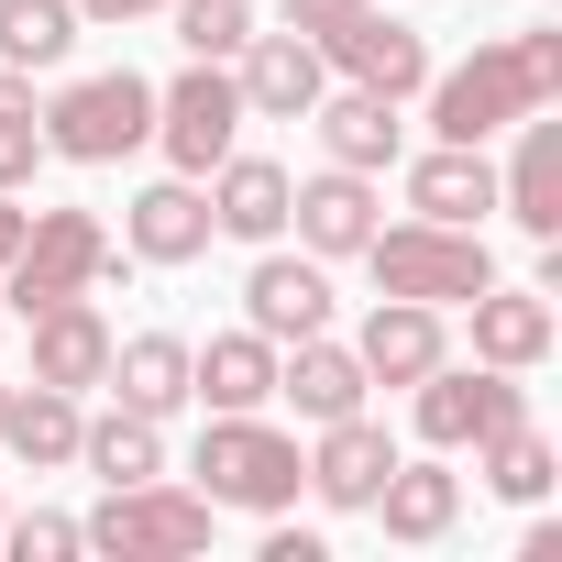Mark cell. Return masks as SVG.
Wrapping results in <instances>:
<instances>
[{
	"label": "cell",
	"instance_id": "6da1fadb",
	"mask_svg": "<svg viewBox=\"0 0 562 562\" xmlns=\"http://www.w3.org/2000/svg\"><path fill=\"white\" fill-rule=\"evenodd\" d=\"M111 276H122V243L100 232V210H34L0 265V299H12V321H34L56 299H100Z\"/></svg>",
	"mask_w": 562,
	"mask_h": 562
},
{
	"label": "cell",
	"instance_id": "7a4b0ae2",
	"mask_svg": "<svg viewBox=\"0 0 562 562\" xmlns=\"http://www.w3.org/2000/svg\"><path fill=\"white\" fill-rule=\"evenodd\" d=\"M364 265H375V299H419V310H463V299L496 288L485 232H452V221H397V232L375 221Z\"/></svg>",
	"mask_w": 562,
	"mask_h": 562
},
{
	"label": "cell",
	"instance_id": "3957f363",
	"mask_svg": "<svg viewBox=\"0 0 562 562\" xmlns=\"http://www.w3.org/2000/svg\"><path fill=\"white\" fill-rule=\"evenodd\" d=\"M299 441L276 430L265 408H210V441H199V496L210 507H254V518H276V507H299Z\"/></svg>",
	"mask_w": 562,
	"mask_h": 562
},
{
	"label": "cell",
	"instance_id": "277c9868",
	"mask_svg": "<svg viewBox=\"0 0 562 562\" xmlns=\"http://www.w3.org/2000/svg\"><path fill=\"white\" fill-rule=\"evenodd\" d=\"M210 496L199 485H166V474H144V485H111L89 518H78V540L89 551H111V562H188V551H210Z\"/></svg>",
	"mask_w": 562,
	"mask_h": 562
},
{
	"label": "cell",
	"instance_id": "5b68a950",
	"mask_svg": "<svg viewBox=\"0 0 562 562\" xmlns=\"http://www.w3.org/2000/svg\"><path fill=\"white\" fill-rule=\"evenodd\" d=\"M34 122H45V155H67V166H122L133 144H155V89H144L133 67H100V78H67Z\"/></svg>",
	"mask_w": 562,
	"mask_h": 562
},
{
	"label": "cell",
	"instance_id": "8992f818",
	"mask_svg": "<svg viewBox=\"0 0 562 562\" xmlns=\"http://www.w3.org/2000/svg\"><path fill=\"white\" fill-rule=\"evenodd\" d=\"M518 111H551L518 45H474L463 67H430V133L441 144H496Z\"/></svg>",
	"mask_w": 562,
	"mask_h": 562
},
{
	"label": "cell",
	"instance_id": "52a82bcc",
	"mask_svg": "<svg viewBox=\"0 0 562 562\" xmlns=\"http://www.w3.org/2000/svg\"><path fill=\"white\" fill-rule=\"evenodd\" d=\"M243 89H232V56H188V78L177 89H155V144H166V166L177 177H210L232 144H243Z\"/></svg>",
	"mask_w": 562,
	"mask_h": 562
},
{
	"label": "cell",
	"instance_id": "ba28073f",
	"mask_svg": "<svg viewBox=\"0 0 562 562\" xmlns=\"http://www.w3.org/2000/svg\"><path fill=\"white\" fill-rule=\"evenodd\" d=\"M408 419H419L430 452H474V441H496L507 419H529V397H518L507 364H452V353H441V364L408 386Z\"/></svg>",
	"mask_w": 562,
	"mask_h": 562
},
{
	"label": "cell",
	"instance_id": "9c48e42d",
	"mask_svg": "<svg viewBox=\"0 0 562 562\" xmlns=\"http://www.w3.org/2000/svg\"><path fill=\"white\" fill-rule=\"evenodd\" d=\"M310 45H321V67L353 78V89H386V100H419V89H430V34L397 23V12H375V0H353V12H342L331 34H310Z\"/></svg>",
	"mask_w": 562,
	"mask_h": 562
},
{
	"label": "cell",
	"instance_id": "30bf717a",
	"mask_svg": "<svg viewBox=\"0 0 562 562\" xmlns=\"http://www.w3.org/2000/svg\"><path fill=\"white\" fill-rule=\"evenodd\" d=\"M243 331H265V342H310V331H331V276H321V254H276V243H254Z\"/></svg>",
	"mask_w": 562,
	"mask_h": 562
},
{
	"label": "cell",
	"instance_id": "8fae6325",
	"mask_svg": "<svg viewBox=\"0 0 562 562\" xmlns=\"http://www.w3.org/2000/svg\"><path fill=\"white\" fill-rule=\"evenodd\" d=\"M232 89H243V111H254V122H310V100L331 89V67H321V45H310V34H243Z\"/></svg>",
	"mask_w": 562,
	"mask_h": 562
},
{
	"label": "cell",
	"instance_id": "7c38bea8",
	"mask_svg": "<svg viewBox=\"0 0 562 562\" xmlns=\"http://www.w3.org/2000/svg\"><path fill=\"white\" fill-rule=\"evenodd\" d=\"M507 133H518V155H507V177H496V210H507L529 243H562V122H551V111H518Z\"/></svg>",
	"mask_w": 562,
	"mask_h": 562
},
{
	"label": "cell",
	"instance_id": "4fadbf2b",
	"mask_svg": "<svg viewBox=\"0 0 562 562\" xmlns=\"http://www.w3.org/2000/svg\"><path fill=\"white\" fill-rule=\"evenodd\" d=\"M288 221H299V254H364L375 243V177H353V166H321V177H299L288 188Z\"/></svg>",
	"mask_w": 562,
	"mask_h": 562
},
{
	"label": "cell",
	"instance_id": "5bb4252c",
	"mask_svg": "<svg viewBox=\"0 0 562 562\" xmlns=\"http://www.w3.org/2000/svg\"><path fill=\"white\" fill-rule=\"evenodd\" d=\"M199 188H210V232H232V243H276V232H288V188H299V177L276 166V155H243V144H232Z\"/></svg>",
	"mask_w": 562,
	"mask_h": 562
},
{
	"label": "cell",
	"instance_id": "9a60e30c",
	"mask_svg": "<svg viewBox=\"0 0 562 562\" xmlns=\"http://www.w3.org/2000/svg\"><path fill=\"white\" fill-rule=\"evenodd\" d=\"M122 243H133V265H199L210 254V188L199 177H155L122 210Z\"/></svg>",
	"mask_w": 562,
	"mask_h": 562
},
{
	"label": "cell",
	"instance_id": "2e32d148",
	"mask_svg": "<svg viewBox=\"0 0 562 562\" xmlns=\"http://www.w3.org/2000/svg\"><path fill=\"white\" fill-rule=\"evenodd\" d=\"M441 353H452L441 310H419V299H375V310H364V342H353L364 386H419V375H430Z\"/></svg>",
	"mask_w": 562,
	"mask_h": 562
},
{
	"label": "cell",
	"instance_id": "e0dca14e",
	"mask_svg": "<svg viewBox=\"0 0 562 562\" xmlns=\"http://www.w3.org/2000/svg\"><path fill=\"white\" fill-rule=\"evenodd\" d=\"M299 463H310L299 485H310L321 507H364V496L386 485V463H397V441H386V430H375L364 408H342V419H321V452H299Z\"/></svg>",
	"mask_w": 562,
	"mask_h": 562
},
{
	"label": "cell",
	"instance_id": "ac0fdd59",
	"mask_svg": "<svg viewBox=\"0 0 562 562\" xmlns=\"http://www.w3.org/2000/svg\"><path fill=\"white\" fill-rule=\"evenodd\" d=\"M485 210H496V166H485V144H430V155L408 166V221L485 232Z\"/></svg>",
	"mask_w": 562,
	"mask_h": 562
},
{
	"label": "cell",
	"instance_id": "d6986e66",
	"mask_svg": "<svg viewBox=\"0 0 562 562\" xmlns=\"http://www.w3.org/2000/svg\"><path fill=\"white\" fill-rule=\"evenodd\" d=\"M23 331H34V386H67V397H89V386L111 375V321H100L89 299H56V310H34Z\"/></svg>",
	"mask_w": 562,
	"mask_h": 562
},
{
	"label": "cell",
	"instance_id": "ffe728a7",
	"mask_svg": "<svg viewBox=\"0 0 562 562\" xmlns=\"http://www.w3.org/2000/svg\"><path fill=\"white\" fill-rule=\"evenodd\" d=\"M310 122H321V155L331 166H353V177H375V166H397V100L386 89H321L310 100Z\"/></svg>",
	"mask_w": 562,
	"mask_h": 562
},
{
	"label": "cell",
	"instance_id": "44dd1931",
	"mask_svg": "<svg viewBox=\"0 0 562 562\" xmlns=\"http://www.w3.org/2000/svg\"><path fill=\"white\" fill-rule=\"evenodd\" d=\"M364 507L386 518V540L430 551V540H452V518H463V474H452V463H386V485H375Z\"/></svg>",
	"mask_w": 562,
	"mask_h": 562
},
{
	"label": "cell",
	"instance_id": "7402d4cb",
	"mask_svg": "<svg viewBox=\"0 0 562 562\" xmlns=\"http://www.w3.org/2000/svg\"><path fill=\"white\" fill-rule=\"evenodd\" d=\"M276 397H299V419H310V430H321V419H342V408H364V364H353V342H331V331L276 342Z\"/></svg>",
	"mask_w": 562,
	"mask_h": 562
},
{
	"label": "cell",
	"instance_id": "603a6c76",
	"mask_svg": "<svg viewBox=\"0 0 562 562\" xmlns=\"http://www.w3.org/2000/svg\"><path fill=\"white\" fill-rule=\"evenodd\" d=\"M463 310H474V364L529 375V364L551 353V288H485V299H463Z\"/></svg>",
	"mask_w": 562,
	"mask_h": 562
},
{
	"label": "cell",
	"instance_id": "cb8c5ba5",
	"mask_svg": "<svg viewBox=\"0 0 562 562\" xmlns=\"http://www.w3.org/2000/svg\"><path fill=\"white\" fill-rule=\"evenodd\" d=\"M100 386H122L133 419H177L188 408V342L177 331H133V342H111V375Z\"/></svg>",
	"mask_w": 562,
	"mask_h": 562
},
{
	"label": "cell",
	"instance_id": "d4e9b609",
	"mask_svg": "<svg viewBox=\"0 0 562 562\" xmlns=\"http://www.w3.org/2000/svg\"><path fill=\"white\" fill-rule=\"evenodd\" d=\"M78 430H89V408H78L67 386H12L0 452H12V463H34V474H56V463H78Z\"/></svg>",
	"mask_w": 562,
	"mask_h": 562
},
{
	"label": "cell",
	"instance_id": "484cf974",
	"mask_svg": "<svg viewBox=\"0 0 562 562\" xmlns=\"http://www.w3.org/2000/svg\"><path fill=\"white\" fill-rule=\"evenodd\" d=\"M188 397L199 408H265L276 397V342L265 331H221L210 353H188Z\"/></svg>",
	"mask_w": 562,
	"mask_h": 562
},
{
	"label": "cell",
	"instance_id": "4316f807",
	"mask_svg": "<svg viewBox=\"0 0 562 562\" xmlns=\"http://www.w3.org/2000/svg\"><path fill=\"white\" fill-rule=\"evenodd\" d=\"M78 463H89L100 485H144V474H166V419L111 408V419H89V430H78Z\"/></svg>",
	"mask_w": 562,
	"mask_h": 562
},
{
	"label": "cell",
	"instance_id": "83f0119b",
	"mask_svg": "<svg viewBox=\"0 0 562 562\" xmlns=\"http://www.w3.org/2000/svg\"><path fill=\"white\" fill-rule=\"evenodd\" d=\"M89 23H78V0H0V67H67V45H78Z\"/></svg>",
	"mask_w": 562,
	"mask_h": 562
},
{
	"label": "cell",
	"instance_id": "f1b7e54d",
	"mask_svg": "<svg viewBox=\"0 0 562 562\" xmlns=\"http://www.w3.org/2000/svg\"><path fill=\"white\" fill-rule=\"evenodd\" d=\"M474 463H485V485H496V496H518V507H540V496H551V441H540L529 419H507L496 441H474Z\"/></svg>",
	"mask_w": 562,
	"mask_h": 562
},
{
	"label": "cell",
	"instance_id": "f546056e",
	"mask_svg": "<svg viewBox=\"0 0 562 562\" xmlns=\"http://www.w3.org/2000/svg\"><path fill=\"white\" fill-rule=\"evenodd\" d=\"M166 12H177L188 56H243V34H254V0H166Z\"/></svg>",
	"mask_w": 562,
	"mask_h": 562
},
{
	"label": "cell",
	"instance_id": "4dcf8cb0",
	"mask_svg": "<svg viewBox=\"0 0 562 562\" xmlns=\"http://www.w3.org/2000/svg\"><path fill=\"white\" fill-rule=\"evenodd\" d=\"M0 551H12V562H67V551H89V540H78V518L34 507V518H0Z\"/></svg>",
	"mask_w": 562,
	"mask_h": 562
},
{
	"label": "cell",
	"instance_id": "1f68e13d",
	"mask_svg": "<svg viewBox=\"0 0 562 562\" xmlns=\"http://www.w3.org/2000/svg\"><path fill=\"white\" fill-rule=\"evenodd\" d=\"M34 166H45V122L0 111V188H34Z\"/></svg>",
	"mask_w": 562,
	"mask_h": 562
},
{
	"label": "cell",
	"instance_id": "d6a6232c",
	"mask_svg": "<svg viewBox=\"0 0 562 562\" xmlns=\"http://www.w3.org/2000/svg\"><path fill=\"white\" fill-rule=\"evenodd\" d=\"M518 56H529V78H540V100H562V23H540V34H518Z\"/></svg>",
	"mask_w": 562,
	"mask_h": 562
},
{
	"label": "cell",
	"instance_id": "836d02e7",
	"mask_svg": "<svg viewBox=\"0 0 562 562\" xmlns=\"http://www.w3.org/2000/svg\"><path fill=\"white\" fill-rule=\"evenodd\" d=\"M276 12H288V34H331V23L353 12V0H276Z\"/></svg>",
	"mask_w": 562,
	"mask_h": 562
},
{
	"label": "cell",
	"instance_id": "e575fe53",
	"mask_svg": "<svg viewBox=\"0 0 562 562\" xmlns=\"http://www.w3.org/2000/svg\"><path fill=\"white\" fill-rule=\"evenodd\" d=\"M144 12H166V0H78V23H144Z\"/></svg>",
	"mask_w": 562,
	"mask_h": 562
},
{
	"label": "cell",
	"instance_id": "d590c367",
	"mask_svg": "<svg viewBox=\"0 0 562 562\" xmlns=\"http://www.w3.org/2000/svg\"><path fill=\"white\" fill-rule=\"evenodd\" d=\"M23 221H34V210H12V188H0V265H12V243H23Z\"/></svg>",
	"mask_w": 562,
	"mask_h": 562
},
{
	"label": "cell",
	"instance_id": "8d00e7d4",
	"mask_svg": "<svg viewBox=\"0 0 562 562\" xmlns=\"http://www.w3.org/2000/svg\"><path fill=\"white\" fill-rule=\"evenodd\" d=\"M0 419H12V386H0Z\"/></svg>",
	"mask_w": 562,
	"mask_h": 562
},
{
	"label": "cell",
	"instance_id": "74e56055",
	"mask_svg": "<svg viewBox=\"0 0 562 562\" xmlns=\"http://www.w3.org/2000/svg\"><path fill=\"white\" fill-rule=\"evenodd\" d=\"M0 518H12V507H0Z\"/></svg>",
	"mask_w": 562,
	"mask_h": 562
}]
</instances>
